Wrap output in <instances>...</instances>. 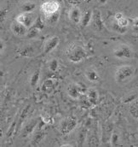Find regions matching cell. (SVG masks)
Wrapping results in <instances>:
<instances>
[{
	"label": "cell",
	"mask_w": 138,
	"mask_h": 147,
	"mask_svg": "<svg viewBox=\"0 0 138 147\" xmlns=\"http://www.w3.org/2000/svg\"><path fill=\"white\" fill-rule=\"evenodd\" d=\"M137 72V69L132 65H122L119 67L114 74L115 81L119 84H126L128 83L135 75Z\"/></svg>",
	"instance_id": "6da1fadb"
},
{
	"label": "cell",
	"mask_w": 138,
	"mask_h": 147,
	"mask_svg": "<svg viewBox=\"0 0 138 147\" xmlns=\"http://www.w3.org/2000/svg\"><path fill=\"white\" fill-rule=\"evenodd\" d=\"M39 77H40V69H38L32 74L31 79H30V84H31V86L33 88H35L36 86L38 85V80H39Z\"/></svg>",
	"instance_id": "7402d4cb"
},
{
	"label": "cell",
	"mask_w": 138,
	"mask_h": 147,
	"mask_svg": "<svg viewBox=\"0 0 138 147\" xmlns=\"http://www.w3.org/2000/svg\"><path fill=\"white\" fill-rule=\"evenodd\" d=\"M39 32H40V30H39V29L36 28H34V27H32V28H29V30L27 31V34L26 37H27V38H36V37L39 34Z\"/></svg>",
	"instance_id": "484cf974"
},
{
	"label": "cell",
	"mask_w": 138,
	"mask_h": 147,
	"mask_svg": "<svg viewBox=\"0 0 138 147\" xmlns=\"http://www.w3.org/2000/svg\"><path fill=\"white\" fill-rule=\"evenodd\" d=\"M113 55L115 58L120 60H130L135 57L133 50L125 44H121L116 47L113 51Z\"/></svg>",
	"instance_id": "3957f363"
},
{
	"label": "cell",
	"mask_w": 138,
	"mask_h": 147,
	"mask_svg": "<svg viewBox=\"0 0 138 147\" xmlns=\"http://www.w3.org/2000/svg\"><path fill=\"white\" fill-rule=\"evenodd\" d=\"M59 69V63L56 59H52L49 63V69L51 72H56Z\"/></svg>",
	"instance_id": "d4e9b609"
},
{
	"label": "cell",
	"mask_w": 138,
	"mask_h": 147,
	"mask_svg": "<svg viewBox=\"0 0 138 147\" xmlns=\"http://www.w3.org/2000/svg\"><path fill=\"white\" fill-rule=\"evenodd\" d=\"M44 25H45V21L43 18H41V17H38L36 22H35L34 25L33 27H34V28L39 29L41 31L44 28Z\"/></svg>",
	"instance_id": "4316f807"
},
{
	"label": "cell",
	"mask_w": 138,
	"mask_h": 147,
	"mask_svg": "<svg viewBox=\"0 0 138 147\" xmlns=\"http://www.w3.org/2000/svg\"><path fill=\"white\" fill-rule=\"evenodd\" d=\"M41 11L44 16L51 15L60 10V3L56 0H47L40 6Z\"/></svg>",
	"instance_id": "8992f818"
},
{
	"label": "cell",
	"mask_w": 138,
	"mask_h": 147,
	"mask_svg": "<svg viewBox=\"0 0 138 147\" xmlns=\"http://www.w3.org/2000/svg\"><path fill=\"white\" fill-rule=\"evenodd\" d=\"M36 6L37 5L34 2L27 1V2H24L21 5V9L22 12H33L36 9Z\"/></svg>",
	"instance_id": "ffe728a7"
},
{
	"label": "cell",
	"mask_w": 138,
	"mask_h": 147,
	"mask_svg": "<svg viewBox=\"0 0 138 147\" xmlns=\"http://www.w3.org/2000/svg\"><path fill=\"white\" fill-rule=\"evenodd\" d=\"M84 76H85V78L89 81H90L92 83H97L101 80L100 74L94 69H86L85 73H84Z\"/></svg>",
	"instance_id": "4fadbf2b"
},
{
	"label": "cell",
	"mask_w": 138,
	"mask_h": 147,
	"mask_svg": "<svg viewBox=\"0 0 138 147\" xmlns=\"http://www.w3.org/2000/svg\"><path fill=\"white\" fill-rule=\"evenodd\" d=\"M33 53H34V50L30 45L25 46L20 51V56L23 57H31L33 56Z\"/></svg>",
	"instance_id": "44dd1931"
},
{
	"label": "cell",
	"mask_w": 138,
	"mask_h": 147,
	"mask_svg": "<svg viewBox=\"0 0 138 147\" xmlns=\"http://www.w3.org/2000/svg\"><path fill=\"white\" fill-rule=\"evenodd\" d=\"M66 55L71 63H78L87 57V51L83 46L77 44H72L68 47Z\"/></svg>",
	"instance_id": "7a4b0ae2"
},
{
	"label": "cell",
	"mask_w": 138,
	"mask_h": 147,
	"mask_svg": "<svg viewBox=\"0 0 138 147\" xmlns=\"http://www.w3.org/2000/svg\"><path fill=\"white\" fill-rule=\"evenodd\" d=\"M46 134L44 130L42 129H38L34 134V137H33V142H32V145L33 146H37L38 145L45 137Z\"/></svg>",
	"instance_id": "d6986e66"
},
{
	"label": "cell",
	"mask_w": 138,
	"mask_h": 147,
	"mask_svg": "<svg viewBox=\"0 0 138 147\" xmlns=\"http://www.w3.org/2000/svg\"><path fill=\"white\" fill-rule=\"evenodd\" d=\"M77 125H78V121L76 118L72 116H68L60 121L58 128L62 135H68L76 128Z\"/></svg>",
	"instance_id": "277c9868"
},
{
	"label": "cell",
	"mask_w": 138,
	"mask_h": 147,
	"mask_svg": "<svg viewBox=\"0 0 138 147\" xmlns=\"http://www.w3.org/2000/svg\"><path fill=\"white\" fill-rule=\"evenodd\" d=\"M130 113L135 119L138 121V98L135 100L130 106Z\"/></svg>",
	"instance_id": "603a6c76"
},
{
	"label": "cell",
	"mask_w": 138,
	"mask_h": 147,
	"mask_svg": "<svg viewBox=\"0 0 138 147\" xmlns=\"http://www.w3.org/2000/svg\"><path fill=\"white\" fill-rule=\"evenodd\" d=\"M119 142V136L118 134L113 133L111 137V145L112 146H118Z\"/></svg>",
	"instance_id": "83f0119b"
},
{
	"label": "cell",
	"mask_w": 138,
	"mask_h": 147,
	"mask_svg": "<svg viewBox=\"0 0 138 147\" xmlns=\"http://www.w3.org/2000/svg\"><path fill=\"white\" fill-rule=\"evenodd\" d=\"M86 96L90 103L93 105H96L99 101L100 95L98 91L95 88H89L86 92Z\"/></svg>",
	"instance_id": "7c38bea8"
},
{
	"label": "cell",
	"mask_w": 138,
	"mask_h": 147,
	"mask_svg": "<svg viewBox=\"0 0 138 147\" xmlns=\"http://www.w3.org/2000/svg\"><path fill=\"white\" fill-rule=\"evenodd\" d=\"M37 18H38L37 16L33 12H22L16 16L15 21L23 24L25 27H27L29 29L34 25Z\"/></svg>",
	"instance_id": "5b68a950"
},
{
	"label": "cell",
	"mask_w": 138,
	"mask_h": 147,
	"mask_svg": "<svg viewBox=\"0 0 138 147\" xmlns=\"http://www.w3.org/2000/svg\"><path fill=\"white\" fill-rule=\"evenodd\" d=\"M62 146H72V145H62Z\"/></svg>",
	"instance_id": "d6a6232c"
},
{
	"label": "cell",
	"mask_w": 138,
	"mask_h": 147,
	"mask_svg": "<svg viewBox=\"0 0 138 147\" xmlns=\"http://www.w3.org/2000/svg\"><path fill=\"white\" fill-rule=\"evenodd\" d=\"M133 24H134L135 26L138 27V17H136V18L133 20Z\"/></svg>",
	"instance_id": "4dcf8cb0"
},
{
	"label": "cell",
	"mask_w": 138,
	"mask_h": 147,
	"mask_svg": "<svg viewBox=\"0 0 138 147\" xmlns=\"http://www.w3.org/2000/svg\"><path fill=\"white\" fill-rule=\"evenodd\" d=\"M60 19V10L56 12V13H53L51 15H49V16H44V21H45V23L50 25V26H52V25H56L58 21Z\"/></svg>",
	"instance_id": "ac0fdd59"
},
{
	"label": "cell",
	"mask_w": 138,
	"mask_h": 147,
	"mask_svg": "<svg viewBox=\"0 0 138 147\" xmlns=\"http://www.w3.org/2000/svg\"><path fill=\"white\" fill-rule=\"evenodd\" d=\"M68 17L70 21L74 24H80L81 18H82V13L80 11V9L78 7H72L68 13Z\"/></svg>",
	"instance_id": "8fae6325"
},
{
	"label": "cell",
	"mask_w": 138,
	"mask_h": 147,
	"mask_svg": "<svg viewBox=\"0 0 138 147\" xmlns=\"http://www.w3.org/2000/svg\"><path fill=\"white\" fill-rule=\"evenodd\" d=\"M5 50V42L1 38L0 39V51H1V53H3V51Z\"/></svg>",
	"instance_id": "f546056e"
},
{
	"label": "cell",
	"mask_w": 138,
	"mask_h": 147,
	"mask_svg": "<svg viewBox=\"0 0 138 147\" xmlns=\"http://www.w3.org/2000/svg\"><path fill=\"white\" fill-rule=\"evenodd\" d=\"M98 2L101 4H106L107 3V0H98Z\"/></svg>",
	"instance_id": "1f68e13d"
},
{
	"label": "cell",
	"mask_w": 138,
	"mask_h": 147,
	"mask_svg": "<svg viewBox=\"0 0 138 147\" xmlns=\"http://www.w3.org/2000/svg\"><path fill=\"white\" fill-rule=\"evenodd\" d=\"M92 28L98 32H102L105 30V25H104L102 13L99 9H93V16H92V21H91Z\"/></svg>",
	"instance_id": "52a82bcc"
},
{
	"label": "cell",
	"mask_w": 138,
	"mask_h": 147,
	"mask_svg": "<svg viewBox=\"0 0 138 147\" xmlns=\"http://www.w3.org/2000/svg\"><path fill=\"white\" fill-rule=\"evenodd\" d=\"M60 44V38L57 36H53L49 38L45 42L44 45V50H43V55H47L50 53L52 51H54L58 45Z\"/></svg>",
	"instance_id": "ba28073f"
},
{
	"label": "cell",
	"mask_w": 138,
	"mask_h": 147,
	"mask_svg": "<svg viewBox=\"0 0 138 147\" xmlns=\"http://www.w3.org/2000/svg\"><path fill=\"white\" fill-rule=\"evenodd\" d=\"M55 86H56L55 80L52 79V78H48L45 80H44V82H43V84L41 86V89H42V91L44 92L50 93L54 90Z\"/></svg>",
	"instance_id": "2e32d148"
},
{
	"label": "cell",
	"mask_w": 138,
	"mask_h": 147,
	"mask_svg": "<svg viewBox=\"0 0 138 147\" xmlns=\"http://www.w3.org/2000/svg\"><path fill=\"white\" fill-rule=\"evenodd\" d=\"M114 22L117 24L125 28H128L129 26V20L121 12H118L114 15Z\"/></svg>",
	"instance_id": "e0dca14e"
},
{
	"label": "cell",
	"mask_w": 138,
	"mask_h": 147,
	"mask_svg": "<svg viewBox=\"0 0 138 147\" xmlns=\"http://www.w3.org/2000/svg\"><path fill=\"white\" fill-rule=\"evenodd\" d=\"M92 16H93V10L92 9H87L82 14V18L80 22V25L82 28L87 27L90 23H91L92 21Z\"/></svg>",
	"instance_id": "9a60e30c"
},
{
	"label": "cell",
	"mask_w": 138,
	"mask_h": 147,
	"mask_svg": "<svg viewBox=\"0 0 138 147\" xmlns=\"http://www.w3.org/2000/svg\"><path fill=\"white\" fill-rule=\"evenodd\" d=\"M11 31L13 32V34L15 35L18 37H24L27 35L28 28L27 27H25L23 24L18 22L17 21H15L12 24H11Z\"/></svg>",
	"instance_id": "30bf717a"
},
{
	"label": "cell",
	"mask_w": 138,
	"mask_h": 147,
	"mask_svg": "<svg viewBox=\"0 0 138 147\" xmlns=\"http://www.w3.org/2000/svg\"><path fill=\"white\" fill-rule=\"evenodd\" d=\"M113 31H115V32H117L118 34H125L127 32V28L122 27V26L117 24L115 22L113 23Z\"/></svg>",
	"instance_id": "cb8c5ba5"
},
{
	"label": "cell",
	"mask_w": 138,
	"mask_h": 147,
	"mask_svg": "<svg viewBox=\"0 0 138 147\" xmlns=\"http://www.w3.org/2000/svg\"><path fill=\"white\" fill-rule=\"evenodd\" d=\"M67 92H68V96L71 98L78 99V98H80V96H81V94L83 92V90H82L81 86L78 84L71 83L67 87Z\"/></svg>",
	"instance_id": "9c48e42d"
},
{
	"label": "cell",
	"mask_w": 138,
	"mask_h": 147,
	"mask_svg": "<svg viewBox=\"0 0 138 147\" xmlns=\"http://www.w3.org/2000/svg\"><path fill=\"white\" fill-rule=\"evenodd\" d=\"M38 123V120H32L29 122L27 123V125L24 127L23 131H22V137H27L28 135L32 134L34 132V129L36 128L37 125Z\"/></svg>",
	"instance_id": "5bb4252c"
},
{
	"label": "cell",
	"mask_w": 138,
	"mask_h": 147,
	"mask_svg": "<svg viewBox=\"0 0 138 147\" xmlns=\"http://www.w3.org/2000/svg\"><path fill=\"white\" fill-rule=\"evenodd\" d=\"M85 139H86V133H85L84 131H82V132L79 134V136H78V144L83 145Z\"/></svg>",
	"instance_id": "f1b7e54d"
}]
</instances>
